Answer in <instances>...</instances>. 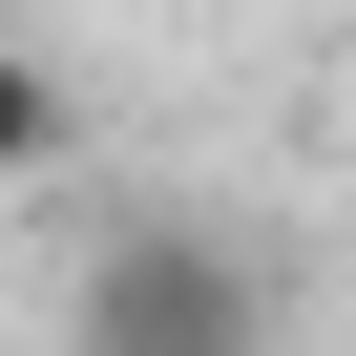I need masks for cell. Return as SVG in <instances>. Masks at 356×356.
Here are the masks:
<instances>
[{"label": "cell", "mask_w": 356, "mask_h": 356, "mask_svg": "<svg viewBox=\"0 0 356 356\" xmlns=\"http://www.w3.org/2000/svg\"><path fill=\"white\" fill-rule=\"evenodd\" d=\"M63 356H293V273L231 210H126L63 273Z\"/></svg>", "instance_id": "cell-1"}, {"label": "cell", "mask_w": 356, "mask_h": 356, "mask_svg": "<svg viewBox=\"0 0 356 356\" xmlns=\"http://www.w3.org/2000/svg\"><path fill=\"white\" fill-rule=\"evenodd\" d=\"M63 147H84V84H63L42 42H0V189H42Z\"/></svg>", "instance_id": "cell-2"}]
</instances>
